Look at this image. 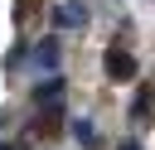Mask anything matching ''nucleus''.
Instances as JSON below:
<instances>
[{"instance_id": "obj_1", "label": "nucleus", "mask_w": 155, "mask_h": 150, "mask_svg": "<svg viewBox=\"0 0 155 150\" xmlns=\"http://www.w3.org/2000/svg\"><path fill=\"white\" fill-rule=\"evenodd\" d=\"M102 68H107V77H111V82H131V77H136V58H131L126 48H107Z\"/></svg>"}, {"instance_id": "obj_2", "label": "nucleus", "mask_w": 155, "mask_h": 150, "mask_svg": "<svg viewBox=\"0 0 155 150\" xmlns=\"http://www.w3.org/2000/svg\"><path fill=\"white\" fill-rule=\"evenodd\" d=\"M53 24L58 29H82L87 24V5L82 0H58L53 5Z\"/></svg>"}, {"instance_id": "obj_3", "label": "nucleus", "mask_w": 155, "mask_h": 150, "mask_svg": "<svg viewBox=\"0 0 155 150\" xmlns=\"http://www.w3.org/2000/svg\"><path fill=\"white\" fill-rule=\"evenodd\" d=\"M58 97H63V77H44L34 87V106H58Z\"/></svg>"}, {"instance_id": "obj_4", "label": "nucleus", "mask_w": 155, "mask_h": 150, "mask_svg": "<svg viewBox=\"0 0 155 150\" xmlns=\"http://www.w3.org/2000/svg\"><path fill=\"white\" fill-rule=\"evenodd\" d=\"M34 68H44V73L58 68V44H53V39H44V44L34 48Z\"/></svg>"}, {"instance_id": "obj_5", "label": "nucleus", "mask_w": 155, "mask_h": 150, "mask_svg": "<svg viewBox=\"0 0 155 150\" xmlns=\"http://www.w3.org/2000/svg\"><path fill=\"white\" fill-rule=\"evenodd\" d=\"M73 140H78V145H87V150H92V145H97V126H92V121H87V116H78V121H73Z\"/></svg>"}, {"instance_id": "obj_6", "label": "nucleus", "mask_w": 155, "mask_h": 150, "mask_svg": "<svg viewBox=\"0 0 155 150\" xmlns=\"http://www.w3.org/2000/svg\"><path fill=\"white\" fill-rule=\"evenodd\" d=\"M131 116H136V121L145 126V116H150V92H140V97H136V106H131Z\"/></svg>"}, {"instance_id": "obj_7", "label": "nucleus", "mask_w": 155, "mask_h": 150, "mask_svg": "<svg viewBox=\"0 0 155 150\" xmlns=\"http://www.w3.org/2000/svg\"><path fill=\"white\" fill-rule=\"evenodd\" d=\"M116 150H140V145H136V140H121V145H116Z\"/></svg>"}, {"instance_id": "obj_8", "label": "nucleus", "mask_w": 155, "mask_h": 150, "mask_svg": "<svg viewBox=\"0 0 155 150\" xmlns=\"http://www.w3.org/2000/svg\"><path fill=\"white\" fill-rule=\"evenodd\" d=\"M0 150H10V145H0Z\"/></svg>"}]
</instances>
